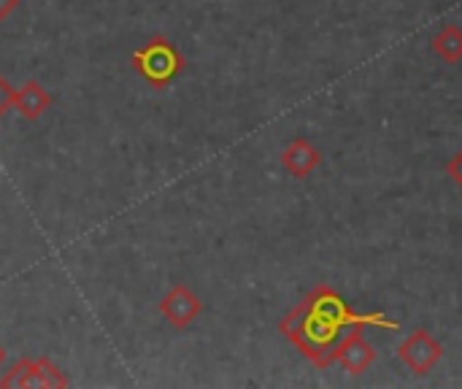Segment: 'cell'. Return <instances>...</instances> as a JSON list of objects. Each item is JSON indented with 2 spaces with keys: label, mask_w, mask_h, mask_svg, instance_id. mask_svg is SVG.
<instances>
[{
  "label": "cell",
  "mask_w": 462,
  "mask_h": 389,
  "mask_svg": "<svg viewBox=\"0 0 462 389\" xmlns=\"http://www.w3.org/2000/svg\"><path fill=\"white\" fill-rule=\"evenodd\" d=\"M133 68L138 70V76L152 84L154 89H165L176 76L184 73L187 60L184 54L176 49L173 41L154 35L152 41H146L141 49L133 51Z\"/></svg>",
  "instance_id": "cell-2"
},
{
  "label": "cell",
  "mask_w": 462,
  "mask_h": 389,
  "mask_svg": "<svg viewBox=\"0 0 462 389\" xmlns=\"http://www.w3.org/2000/svg\"><path fill=\"white\" fill-rule=\"evenodd\" d=\"M333 360L341 363V366H344L349 374H355V376L365 374V371L376 363V349L365 341V328H363V325L352 328V330L341 338V344L336 347Z\"/></svg>",
  "instance_id": "cell-5"
},
{
  "label": "cell",
  "mask_w": 462,
  "mask_h": 389,
  "mask_svg": "<svg viewBox=\"0 0 462 389\" xmlns=\"http://www.w3.org/2000/svg\"><path fill=\"white\" fill-rule=\"evenodd\" d=\"M384 328L390 333L401 330L395 320L387 314H355L344 295H338L328 284H317L282 322L279 333L290 338L306 360H311L319 371L333 363L336 347L352 328Z\"/></svg>",
  "instance_id": "cell-1"
},
{
  "label": "cell",
  "mask_w": 462,
  "mask_h": 389,
  "mask_svg": "<svg viewBox=\"0 0 462 389\" xmlns=\"http://www.w3.org/2000/svg\"><path fill=\"white\" fill-rule=\"evenodd\" d=\"M16 5H19V0H0V22L8 19L16 11Z\"/></svg>",
  "instance_id": "cell-12"
},
{
  "label": "cell",
  "mask_w": 462,
  "mask_h": 389,
  "mask_svg": "<svg viewBox=\"0 0 462 389\" xmlns=\"http://www.w3.org/2000/svg\"><path fill=\"white\" fill-rule=\"evenodd\" d=\"M282 165L290 176L295 179H306L311 176L319 165H322V154L314 144H309L306 138H292L287 144V149L282 152Z\"/></svg>",
  "instance_id": "cell-6"
},
{
  "label": "cell",
  "mask_w": 462,
  "mask_h": 389,
  "mask_svg": "<svg viewBox=\"0 0 462 389\" xmlns=\"http://www.w3.org/2000/svg\"><path fill=\"white\" fill-rule=\"evenodd\" d=\"M68 376L46 357L41 360H30V374H27V384L24 387H43V389H62L68 387Z\"/></svg>",
  "instance_id": "cell-8"
},
{
  "label": "cell",
  "mask_w": 462,
  "mask_h": 389,
  "mask_svg": "<svg viewBox=\"0 0 462 389\" xmlns=\"http://www.w3.org/2000/svg\"><path fill=\"white\" fill-rule=\"evenodd\" d=\"M3 363H5V349L0 347V366H3Z\"/></svg>",
  "instance_id": "cell-13"
},
{
  "label": "cell",
  "mask_w": 462,
  "mask_h": 389,
  "mask_svg": "<svg viewBox=\"0 0 462 389\" xmlns=\"http://www.w3.org/2000/svg\"><path fill=\"white\" fill-rule=\"evenodd\" d=\"M14 92H16V89H14V87L0 76V116L14 106Z\"/></svg>",
  "instance_id": "cell-10"
},
{
  "label": "cell",
  "mask_w": 462,
  "mask_h": 389,
  "mask_svg": "<svg viewBox=\"0 0 462 389\" xmlns=\"http://www.w3.org/2000/svg\"><path fill=\"white\" fill-rule=\"evenodd\" d=\"M14 106L24 119H38L51 106V95L35 79H30L22 89L14 92Z\"/></svg>",
  "instance_id": "cell-7"
},
{
  "label": "cell",
  "mask_w": 462,
  "mask_h": 389,
  "mask_svg": "<svg viewBox=\"0 0 462 389\" xmlns=\"http://www.w3.org/2000/svg\"><path fill=\"white\" fill-rule=\"evenodd\" d=\"M157 309H160V314L165 317L168 325L184 330V328H189L203 314V301L187 284H173L165 292V298L160 301Z\"/></svg>",
  "instance_id": "cell-4"
},
{
  "label": "cell",
  "mask_w": 462,
  "mask_h": 389,
  "mask_svg": "<svg viewBox=\"0 0 462 389\" xmlns=\"http://www.w3.org/2000/svg\"><path fill=\"white\" fill-rule=\"evenodd\" d=\"M444 357V347L433 338V333L428 328L414 330L401 347H398V360H403L417 376H428L439 360Z\"/></svg>",
  "instance_id": "cell-3"
},
{
  "label": "cell",
  "mask_w": 462,
  "mask_h": 389,
  "mask_svg": "<svg viewBox=\"0 0 462 389\" xmlns=\"http://www.w3.org/2000/svg\"><path fill=\"white\" fill-rule=\"evenodd\" d=\"M447 173L452 176V181L457 184L462 190V152H457L452 160H449V165H447Z\"/></svg>",
  "instance_id": "cell-11"
},
{
  "label": "cell",
  "mask_w": 462,
  "mask_h": 389,
  "mask_svg": "<svg viewBox=\"0 0 462 389\" xmlns=\"http://www.w3.org/2000/svg\"><path fill=\"white\" fill-rule=\"evenodd\" d=\"M433 51L444 62H460L462 60V30L457 24H447L436 38H433Z\"/></svg>",
  "instance_id": "cell-9"
}]
</instances>
